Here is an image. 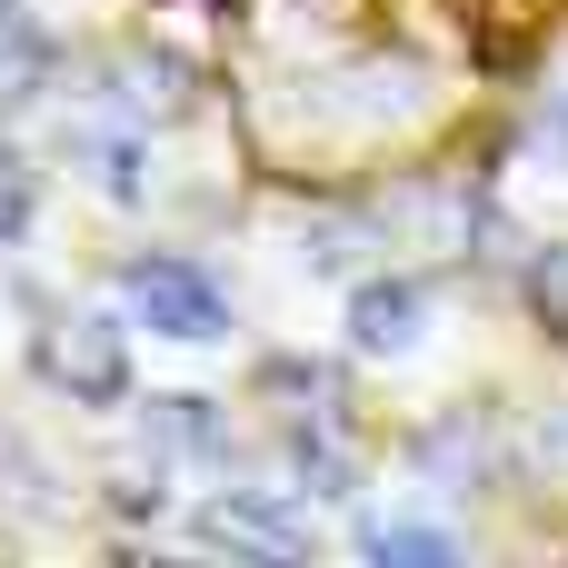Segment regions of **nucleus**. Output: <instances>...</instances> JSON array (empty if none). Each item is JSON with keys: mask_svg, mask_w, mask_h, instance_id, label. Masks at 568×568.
Masks as SVG:
<instances>
[{"mask_svg": "<svg viewBox=\"0 0 568 568\" xmlns=\"http://www.w3.org/2000/svg\"><path fill=\"white\" fill-rule=\"evenodd\" d=\"M20 220H30V170L0 150V240H20Z\"/></svg>", "mask_w": 568, "mask_h": 568, "instance_id": "nucleus-10", "label": "nucleus"}, {"mask_svg": "<svg viewBox=\"0 0 568 568\" xmlns=\"http://www.w3.org/2000/svg\"><path fill=\"white\" fill-rule=\"evenodd\" d=\"M419 310H429L419 280H369V290L349 300V339H359L369 359H379V349H409V339H419Z\"/></svg>", "mask_w": 568, "mask_h": 568, "instance_id": "nucleus-3", "label": "nucleus"}, {"mask_svg": "<svg viewBox=\"0 0 568 568\" xmlns=\"http://www.w3.org/2000/svg\"><path fill=\"white\" fill-rule=\"evenodd\" d=\"M50 379H70L80 399H120V329L70 320V339H50Z\"/></svg>", "mask_w": 568, "mask_h": 568, "instance_id": "nucleus-4", "label": "nucleus"}, {"mask_svg": "<svg viewBox=\"0 0 568 568\" xmlns=\"http://www.w3.org/2000/svg\"><path fill=\"white\" fill-rule=\"evenodd\" d=\"M529 290H539V310L568 329V250H539V270H529Z\"/></svg>", "mask_w": 568, "mask_h": 568, "instance_id": "nucleus-9", "label": "nucleus"}, {"mask_svg": "<svg viewBox=\"0 0 568 568\" xmlns=\"http://www.w3.org/2000/svg\"><path fill=\"white\" fill-rule=\"evenodd\" d=\"M150 449H170V459H220V429H210V409L200 399H150Z\"/></svg>", "mask_w": 568, "mask_h": 568, "instance_id": "nucleus-6", "label": "nucleus"}, {"mask_svg": "<svg viewBox=\"0 0 568 568\" xmlns=\"http://www.w3.org/2000/svg\"><path fill=\"white\" fill-rule=\"evenodd\" d=\"M70 150L100 170L110 200H140V140H130V130H100V120H90V130H70Z\"/></svg>", "mask_w": 568, "mask_h": 568, "instance_id": "nucleus-7", "label": "nucleus"}, {"mask_svg": "<svg viewBox=\"0 0 568 568\" xmlns=\"http://www.w3.org/2000/svg\"><path fill=\"white\" fill-rule=\"evenodd\" d=\"M359 549H369V559H459V539H449V529H409V519H369V529H359Z\"/></svg>", "mask_w": 568, "mask_h": 568, "instance_id": "nucleus-8", "label": "nucleus"}, {"mask_svg": "<svg viewBox=\"0 0 568 568\" xmlns=\"http://www.w3.org/2000/svg\"><path fill=\"white\" fill-rule=\"evenodd\" d=\"M130 300H140V320L170 329V339H220V329H230V300H220L190 260H130Z\"/></svg>", "mask_w": 568, "mask_h": 568, "instance_id": "nucleus-1", "label": "nucleus"}, {"mask_svg": "<svg viewBox=\"0 0 568 568\" xmlns=\"http://www.w3.org/2000/svg\"><path fill=\"white\" fill-rule=\"evenodd\" d=\"M200 529H210L220 549H270V559H300V549H310V519H290V509L260 499V489H250V499H220Z\"/></svg>", "mask_w": 568, "mask_h": 568, "instance_id": "nucleus-2", "label": "nucleus"}, {"mask_svg": "<svg viewBox=\"0 0 568 568\" xmlns=\"http://www.w3.org/2000/svg\"><path fill=\"white\" fill-rule=\"evenodd\" d=\"M50 80H60V50L20 20V0H0V110H30Z\"/></svg>", "mask_w": 568, "mask_h": 568, "instance_id": "nucleus-5", "label": "nucleus"}]
</instances>
